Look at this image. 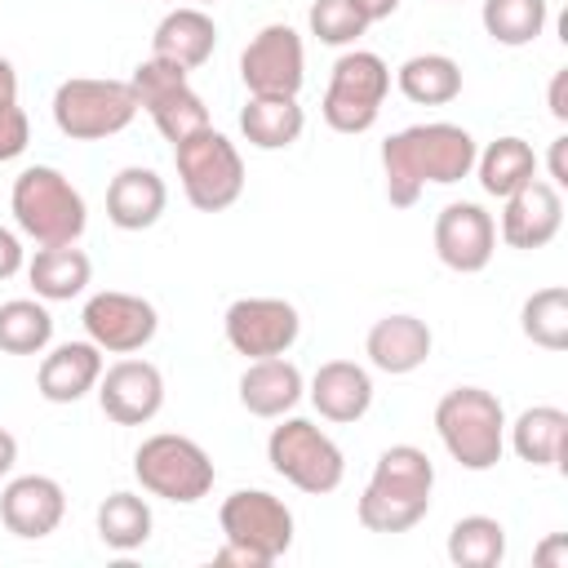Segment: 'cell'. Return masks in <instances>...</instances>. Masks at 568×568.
<instances>
[{"label": "cell", "instance_id": "8fae6325", "mask_svg": "<svg viewBox=\"0 0 568 568\" xmlns=\"http://www.w3.org/2000/svg\"><path fill=\"white\" fill-rule=\"evenodd\" d=\"M217 524H222L226 541L253 550L266 568L275 559H284L288 546H293V510L275 493H266V488H235L222 501Z\"/></svg>", "mask_w": 568, "mask_h": 568}, {"label": "cell", "instance_id": "cb8c5ba5", "mask_svg": "<svg viewBox=\"0 0 568 568\" xmlns=\"http://www.w3.org/2000/svg\"><path fill=\"white\" fill-rule=\"evenodd\" d=\"M306 395V382H302V368L284 355H271V359H248V368L240 373V404L244 413L253 417H284L302 404Z\"/></svg>", "mask_w": 568, "mask_h": 568}, {"label": "cell", "instance_id": "d590c367", "mask_svg": "<svg viewBox=\"0 0 568 568\" xmlns=\"http://www.w3.org/2000/svg\"><path fill=\"white\" fill-rule=\"evenodd\" d=\"M31 142V120L18 102V71L9 58H0V164L18 160Z\"/></svg>", "mask_w": 568, "mask_h": 568}, {"label": "cell", "instance_id": "74e56055", "mask_svg": "<svg viewBox=\"0 0 568 568\" xmlns=\"http://www.w3.org/2000/svg\"><path fill=\"white\" fill-rule=\"evenodd\" d=\"M546 164H550V178H546V182L564 191V186H568V138H564V133L550 142V160H546Z\"/></svg>", "mask_w": 568, "mask_h": 568}, {"label": "cell", "instance_id": "30bf717a", "mask_svg": "<svg viewBox=\"0 0 568 568\" xmlns=\"http://www.w3.org/2000/svg\"><path fill=\"white\" fill-rule=\"evenodd\" d=\"M129 84H133L138 111H146V115L155 120V129L164 133V142L178 146L182 138L209 129V106H204V98L191 89V80H186L182 67H173V62H164V58H146V62L133 67Z\"/></svg>", "mask_w": 568, "mask_h": 568}, {"label": "cell", "instance_id": "836d02e7", "mask_svg": "<svg viewBox=\"0 0 568 568\" xmlns=\"http://www.w3.org/2000/svg\"><path fill=\"white\" fill-rule=\"evenodd\" d=\"M519 328L541 351H568V288L550 284L528 293L519 306Z\"/></svg>", "mask_w": 568, "mask_h": 568}, {"label": "cell", "instance_id": "8d00e7d4", "mask_svg": "<svg viewBox=\"0 0 568 568\" xmlns=\"http://www.w3.org/2000/svg\"><path fill=\"white\" fill-rule=\"evenodd\" d=\"M22 266H27V248H22V240H18L9 226H0V280H13Z\"/></svg>", "mask_w": 568, "mask_h": 568}, {"label": "cell", "instance_id": "9a60e30c", "mask_svg": "<svg viewBox=\"0 0 568 568\" xmlns=\"http://www.w3.org/2000/svg\"><path fill=\"white\" fill-rule=\"evenodd\" d=\"M497 253V222L475 200H453L435 213V257L457 275H479Z\"/></svg>", "mask_w": 568, "mask_h": 568}, {"label": "cell", "instance_id": "d4e9b609", "mask_svg": "<svg viewBox=\"0 0 568 568\" xmlns=\"http://www.w3.org/2000/svg\"><path fill=\"white\" fill-rule=\"evenodd\" d=\"M506 439H510L515 457L528 462L532 470L564 466V453H568V413L555 408V404H532L515 422H506Z\"/></svg>", "mask_w": 568, "mask_h": 568}, {"label": "cell", "instance_id": "3957f363", "mask_svg": "<svg viewBox=\"0 0 568 568\" xmlns=\"http://www.w3.org/2000/svg\"><path fill=\"white\" fill-rule=\"evenodd\" d=\"M435 435L462 470H493L506 453V408L484 386H453L435 404Z\"/></svg>", "mask_w": 568, "mask_h": 568}, {"label": "cell", "instance_id": "7a4b0ae2", "mask_svg": "<svg viewBox=\"0 0 568 568\" xmlns=\"http://www.w3.org/2000/svg\"><path fill=\"white\" fill-rule=\"evenodd\" d=\"M435 493V462L417 444H390L373 462V475L355 501V519L368 532H408L426 519Z\"/></svg>", "mask_w": 568, "mask_h": 568}, {"label": "cell", "instance_id": "ab89813d", "mask_svg": "<svg viewBox=\"0 0 568 568\" xmlns=\"http://www.w3.org/2000/svg\"><path fill=\"white\" fill-rule=\"evenodd\" d=\"M564 89H568V67H559L555 80H550V115H555V120H568V98H564Z\"/></svg>", "mask_w": 568, "mask_h": 568}, {"label": "cell", "instance_id": "b9f144b4", "mask_svg": "<svg viewBox=\"0 0 568 568\" xmlns=\"http://www.w3.org/2000/svg\"><path fill=\"white\" fill-rule=\"evenodd\" d=\"M359 13H364V22L373 27V22H382V18H390L395 9H399V0H351Z\"/></svg>", "mask_w": 568, "mask_h": 568}, {"label": "cell", "instance_id": "f546056e", "mask_svg": "<svg viewBox=\"0 0 568 568\" xmlns=\"http://www.w3.org/2000/svg\"><path fill=\"white\" fill-rule=\"evenodd\" d=\"M151 528H155V515H151V501L129 493V488H115L98 501V537L106 550H138L151 541Z\"/></svg>", "mask_w": 568, "mask_h": 568}, {"label": "cell", "instance_id": "6da1fadb", "mask_svg": "<svg viewBox=\"0 0 568 568\" xmlns=\"http://www.w3.org/2000/svg\"><path fill=\"white\" fill-rule=\"evenodd\" d=\"M479 142L470 129L430 120V124H408L382 142V173H386V200L395 209H413L426 186H453L470 178Z\"/></svg>", "mask_w": 568, "mask_h": 568}, {"label": "cell", "instance_id": "1f68e13d", "mask_svg": "<svg viewBox=\"0 0 568 568\" xmlns=\"http://www.w3.org/2000/svg\"><path fill=\"white\" fill-rule=\"evenodd\" d=\"M53 342V315L40 297L0 302V351L4 355H44Z\"/></svg>", "mask_w": 568, "mask_h": 568}, {"label": "cell", "instance_id": "4316f807", "mask_svg": "<svg viewBox=\"0 0 568 568\" xmlns=\"http://www.w3.org/2000/svg\"><path fill=\"white\" fill-rule=\"evenodd\" d=\"M89 275H93V262L75 244H40L36 257L27 262V280H31L40 302H71V297H80L89 288Z\"/></svg>", "mask_w": 568, "mask_h": 568}, {"label": "cell", "instance_id": "d6986e66", "mask_svg": "<svg viewBox=\"0 0 568 568\" xmlns=\"http://www.w3.org/2000/svg\"><path fill=\"white\" fill-rule=\"evenodd\" d=\"M430 346H435V333L426 320L399 311V315H382L368 337H364V355L377 373H390V377H404V373H417L426 359H430Z\"/></svg>", "mask_w": 568, "mask_h": 568}, {"label": "cell", "instance_id": "7402d4cb", "mask_svg": "<svg viewBox=\"0 0 568 568\" xmlns=\"http://www.w3.org/2000/svg\"><path fill=\"white\" fill-rule=\"evenodd\" d=\"M169 209V186L155 169L129 164L106 182V222L120 231H146L164 217Z\"/></svg>", "mask_w": 568, "mask_h": 568}, {"label": "cell", "instance_id": "603a6c76", "mask_svg": "<svg viewBox=\"0 0 568 568\" xmlns=\"http://www.w3.org/2000/svg\"><path fill=\"white\" fill-rule=\"evenodd\" d=\"M102 346H93L89 337L84 342H62L53 346L44 359H40V373H36V390L49 399V404H75L84 399L89 390H98V377H102Z\"/></svg>", "mask_w": 568, "mask_h": 568}, {"label": "cell", "instance_id": "7bdbcfd3", "mask_svg": "<svg viewBox=\"0 0 568 568\" xmlns=\"http://www.w3.org/2000/svg\"><path fill=\"white\" fill-rule=\"evenodd\" d=\"M13 462H18V439L0 426V475H9V470H13Z\"/></svg>", "mask_w": 568, "mask_h": 568}, {"label": "cell", "instance_id": "f1b7e54d", "mask_svg": "<svg viewBox=\"0 0 568 568\" xmlns=\"http://www.w3.org/2000/svg\"><path fill=\"white\" fill-rule=\"evenodd\" d=\"M484 186V195H497L506 200L510 191H519L524 182L537 178V155L524 138L506 133V138H493L484 151H475V169H470Z\"/></svg>", "mask_w": 568, "mask_h": 568}, {"label": "cell", "instance_id": "ee69618b", "mask_svg": "<svg viewBox=\"0 0 568 568\" xmlns=\"http://www.w3.org/2000/svg\"><path fill=\"white\" fill-rule=\"evenodd\" d=\"M191 4H200V9H204V4H217V0H191Z\"/></svg>", "mask_w": 568, "mask_h": 568}, {"label": "cell", "instance_id": "5b68a950", "mask_svg": "<svg viewBox=\"0 0 568 568\" xmlns=\"http://www.w3.org/2000/svg\"><path fill=\"white\" fill-rule=\"evenodd\" d=\"M53 124L62 138L71 142H102L115 138L133 124L138 115V98L129 80H111V75H71L53 89Z\"/></svg>", "mask_w": 568, "mask_h": 568}, {"label": "cell", "instance_id": "44dd1931", "mask_svg": "<svg viewBox=\"0 0 568 568\" xmlns=\"http://www.w3.org/2000/svg\"><path fill=\"white\" fill-rule=\"evenodd\" d=\"M213 49H217V22L200 4L169 9L151 31V58H164L182 71L204 67L213 58Z\"/></svg>", "mask_w": 568, "mask_h": 568}, {"label": "cell", "instance_id": "2e32d148", "mask_svg": "<svg viewBox=\"0 0 568 568\" xmlns=\"http://www.w3.org/2000/svg\"><path fill=\"white\" fill-rule=\"evenodd\" d=\"M98 404L115 426H146L164 408V373L151 359H115L98 377Z\"/></svg>", "mask_w": 568, "mask_h": 568}, {"label": "cell", "instance_id": "7c38bea8", "mask_svg": "<svg viewBox=\"0 0 568 568\" xmlns=\"http://www.w3.org/2000/svg\"><path fill=\"white\" fill-rule=\"evenodd\" d=\"M222 333H226V346L235 355L271 359V355L293 351V342L302 333V315L284 297H235L222 315Z\"/></svg>", "mask_w": 568, "mask_h": 568}, {"label": "cell", "instance_id": "ac0fdd59", "mask_svg": "<svg viewBox=\"0 0 568 568\" xmlns=\"http://www.w3.org/2000/svg\"><path fill=\"white\" fill-rule=\"evenodd\" d=\"M62 515H67V493L53 475H13L0 493V524L22 541H40L58 532Z\"/></svg>", "mask_w": 568, "mask_h": 568}, {"label": "cell", "instance_id": "484cf974", "mask_svg": "<svg viewBox=\"0 0 568 568\" xmlns=\"http://www.w3.org/2000/svg\"><path fill=\"white\" fill-rule=\"evenodd\" d=\"M302 129H306V111L297 106V98L248 93V102L240 106V133L257 151H284L302 138Z\"/></svg>", "mask_w": 568, "mask_h": 568}, {"label": "cell", "instance_id": "9c48e42d", "mask_svg": "<svg viewBox=\"0 0 568 568\" xmlns=\"http://www.w3.org/2000/svg\"><path fill=\"white\" fill-rule=\"evenodd\" d=\"M386 93H390V67L373 49H346L328 71L320 115L333 133H368L382 115Z\"/></svg>", "mask_w": 568, "mask_h": 568}, {"label": "cell", "instance_id": "60d3db41", "mask_svg": "<svg viewBox=\"0 0 568 568\" xmlns=\"http://www.w3.org/2000/svg\"><path fill=\"white\" fill-rule=\"evenodd\" d=\"M213 564H244V568H266L253 550H244V546H235V541H226L217 555H213Z\"/></svg>", "mask_w": 568, "mask_h": 568}, {"label": "cell", "instance_id": "52a82bcc", "mask_svg": "<svg viewBox=\"0 0 568 568\" xmlns=\"http://www.w3.org/2000/svg\"><path fill=\"white\" fill-rule=\"evenodd\" d=\"M173 164H178V182H182L186 204L200 213H222L244 195V155L213 124L182 138L173 146Z\"/></svg>", "mask_w": 568, "mask_h": 568}, {"label": "cell", "instance_id": "ba28073f", "mask_svg": "<svg viewBox=\"0 0 568 568\" xmlns=\"http://www.w3.org/2000/svg\"><path fill=\"white\" fill-rule=\"evenodd\" d=\"M133 479L142 484V493L173 501V506H195L200 497H209L217 470L213 457L191 439V435H146L133 453Z\"/></svg>", "mask_w": 568, "mask_h": 568}, {"label": "cell", "instance_id": "d6a6232c", "mask_svg": "<svg viewBox=\"0 0 568 568\" xmlns=\"http://www.w3.org/2000/svg\"><path fill=\"white\" fill-rule=\"evenodd\" d=\"M448 559L457 568H497L506 559V528L493 515H462L448 528Z\"/></svg>", "mask_w": 568, "mask_h": 568}, {"label": "cell", "instance_id": "83f0119b", "mask_svg": "<svg viewBox=\"0 0 568 568\" xmlns=\"http://www.w3.org/2000/svg\"><path fill=\"white\" fill-rule=\"evenodd\" d=\"M395 84L413 106H448L462 93V62L448 53H413L399 62Z\"/></svg>", "mask_w": 568, "mask_h": 568}, {"label": "cell", "instance_id": "ffe728a7", "mask_svg": "<svg viewBox=\"0 0 568 568\" xmlns=\"http://www.w3.org/2000/svg\"><path fill=\"white\" fill-rule=\"evenodd\" d=\"M306 395H311V404H315V413L324 422L351 426L373 408V377L355 359H328V364L315 368Z\"/></svg>", "mask_w": 568, "mask_h": 568}, {"label": "cell", "instance_id": "8992f818", "mask_svg": "<svg viewBox=\"0 0 568 568\" xmlns=\"http://www.w3.org/2000/svg\"><path fill=\"white\" fill-rule=\"evenodd\" d=\"M280 426H271L266 435V462L280 479H288L297 493L311 497H328L342 488L346 479V457L333 444L328 430H320L311 417H275Z\"/></svg>", "mask_w": 568, "mask_h": 568}, {"label": "cell", "instance_id": "e575fe53", "mask_svg": "<svg viewBox=\"0 0 568 568\" xmlns=\"http://www.w3.org/2000/svg\"><path fill=\"white\" fill-rule=\"evenodd\" d=\"M306 27H311V36H315L320 44H333V49H351V44L368 31L364 13H359L351 0H311Z\"/></svg>", "mask_w": 568, "mask_h": 568}, {"label": "cell", "instance_id": "5bb4252c", "mask_svg": "<svg viewBox=\"0 0 568 568\" xmlns=\"http://www.w3.org/2000/svg\"><path fill=\"white\" fill-rule=\"evenodd\" d=\"M80 324H84V333H89L93 346H102V351H111V355H133V351H142V346L155 337L160 315H155V306H151L146 297H138V293L102 288V293H93V297L84 302Z\"/></svg>", "mask_w": 568, "mask_h": 568}, {"label": "cell", "instance_id": "e0dca14e", "mask_svg": "<svg viewBox=\"0 0 568 568\" xmlns=\"http://www.w3.org/2000/svg\"><path fill=\"white\" fill-rule=\"evenodd\" d=\"M559 226H564V191L550 186L546 178H532L501 200V226L497 231L510 248H524V253L546 248L559 235Z\"/></svg>", "mask_w": 568, "mask_h": 568}, {"label": "cell", "instance_id": "4dcf8cb0", "mask_svg": "<svg viewBox=\"0 0 568 568\" xmlns=\"http://www.w3.org/2000/svg\"><path fill=\"white\" fill-rule=\"evenodd\" d=\"M479 22L493 44L501 49H524L532 44L546 22H550V0H484Z\"/></svg>", "mask_w": 568, "mask_h": 568}, {"label": "cell", "instance_id": "277c9868", "mask_svg": "<svg viewBox=\"0 0 568 568\" xmlns=\"http://www.w3.org/2000/svg\"><path fill=\"white\" fill-rule=\"evenodd\" d=\"M9 209L13 222L27 240L36 244H75L89 226V209L84 195L75 191V182L53 169V164H31L13 178L9 191Z\"/></svg>", "mask_w": 568, "mask_h": 568}, {"label": "cell", "instance_id": "4fadbf2b", "mask_svg": "<svg viewBox=\"0 0 568 568\" xmlns=\"http://www.w3.org/2000/svg\"><path fill=\"white\" fill-rule=\"evenodd\" d=\"M240 80L248 93L297 98L306 80V49L288 22H266L240 53Z\"/></svg>", "mask_w": 568, "mask_h": 568}, {"label": "cell", "instance_id": "f35d334b", "mask_svg": "<svg viewBox=\"0 0 568 568\" xmlns=\"http://www.w3.org/2000/svg\"><path fill=\"white\" fill-rule=\"evenodd\" d=\"M537 564H546V568H568V537H564V532L546 537V541L537 546Z\"/></svg>", "mask_w": 568, "mask_h": 568}]
</instances>
